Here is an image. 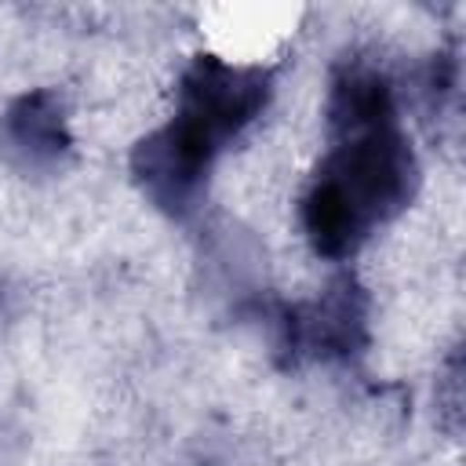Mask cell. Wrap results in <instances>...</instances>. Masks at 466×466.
Instances as JSON below:
<instances>
[{"label": "cell", "instance_id": "cell-6", "mask_svg": "<svg viewBox=\"0 0 466 466\" xmlns=\"http://www.w3.org/2000/svg\"><path fill=\"white\" fill-rule=\"evenodd\" d=\"M397 116V91L382 66L368 58H346L331 73L328 87V138L364 131Z\"/></svg>", "mask_w": 466, "mask_h": 466}, {"label": "cell", "instance_id": "cell-3", "mask_svg": "<svg viewBox=\"0 0 466 466\" xmlns=\"http://www.w3.org/2000/svg\"><path fill=\"white\" fill-rule=\"evenodd\" d=\"M277 357L280 364H350L371 342V299L353 273L328 280V288L309 302L280 306L277 320Z\"/></svg>", "mask_w": 466, "mask_h": 466}, {"label": "cell", "instance_id": "cell-2", "mask_svg": "<svg viewBox=\"0 0 466 466\" xmlns=\"http://www.w3.org/2000/svg\"><path fill=\"white\" fill-rule=\"evenodd\" d=\"M269 98H273L269 69L226 62L218 55H197L178 76L175 120L222 153L266 113Z\"/></svg>", "mask_w": 466, "mask_h": 466}, {"label": "cell", "instance_id": "cell-4", "mask_svg": "<svg viewBox=\"0 0 466 466\" xmlns=\"http://www.w3.org/2000/svg\"><path fill=\"white\" fill-rule=\"evenodd\" d=\"M215 157L218 149H211L200 135L171 116L164 127L135 142L131 178L157 211L167 218H189L204 200Z\"/></svg>", "mask_w": 466, "mask_h": 466}, {"label": "cell", "instance_id": "cell-1", "mask_svg": "<svg viewBox=\"0 0 466 466\" xmlns=\"http://www.w3.org/2000/svg\"><path fill=\"white\" fill-rule=\"evenodd\" d=\"M415 193L419 157L400 120H386L331 138V153L309 178L302 208L320 233L360 248L371 229L397 218Z\"/></svg>", "mask_w": 466, "mask_h": 466}, {"label": "cell", "instance_id": "cell-5", "mask_svg": "<svg viewBox=\"0 0 466 466\" xmlns=\"http://www.w3.org/2000/svg\"><path fill=\"white\" fill-rule=\"evenodd\" d=\"M0 157L22 175H55L73 157L66 102L51 87L11 98L0 113Z\"/></svg>", "mask_w": 466, "mask_h": 466}]
</instances>
